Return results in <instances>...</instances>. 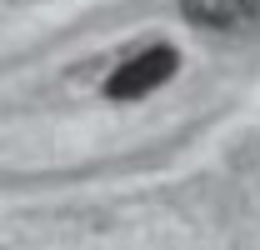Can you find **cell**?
<instances>
[{"label":"cell","instance_id":"cell-1","mask_svg":"<svg viewBox=\"0 0 260 250\" xmlns=\"http://www.w3.org/2000/svg\"><path fill=\"white\" fill-rule=\"evenodd\" d=\"M175 70H180V55L170 45H150V50L120 60L105 75V100H145L150 90H160Z\"/></svg>","mask_w":260,"mask_h":250},{"label":"cell","instance_id":"cell-2","mask_svg":"<svg viewBox=\"0 0 260 250\" xmlns=\"http://www.w3.org/2000/svg\"><path fill=\"white\" fill-rule=\"evenodd\" d=\"M180 15L200 30H245L260 20V0H180Z\"/></svg>","mask_w":260,"mask_h":250}]
</instances>
